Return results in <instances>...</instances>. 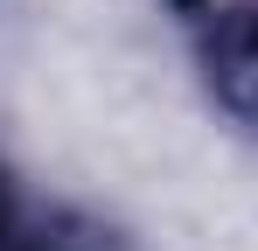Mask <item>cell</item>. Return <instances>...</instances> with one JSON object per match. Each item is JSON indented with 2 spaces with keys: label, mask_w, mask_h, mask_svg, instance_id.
Here are the masks:
<instances>
[{
  "label": "cell",
  "mask_w": 258,
  "mask_h": 251,
  "mask_svg": "<svg viewBox=\"0 0 258 251\" xmlns=\"http://www.w3.org/2000/svg\"><path fill=\"white\" fill-rule=\"evenodd\" d=\"M174 14L210 98L258 126V0H174Z\"/></svg>",
  "instance_id": "1"
},
{
  "label": "cell",
  "mask_w": 258,
  "mask_h": 251,
  "mask_svg": "<svg viewBox=\"0 0 258 251\" xmlns=\"http://www.w3.org/2000/svg\"><path fill=\"white\" fill-rule=\"evenodd\" d=\"M0 251H119L112 244V230H98L84 216H63V209H28L14 189H7V174H0Z\"/></svg>",
  "instance_id": "2"
}]
</instances>
